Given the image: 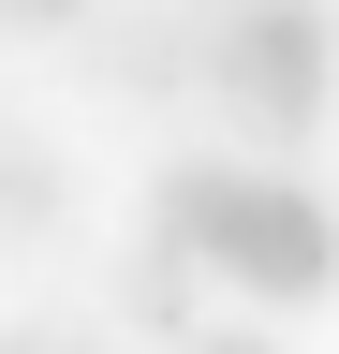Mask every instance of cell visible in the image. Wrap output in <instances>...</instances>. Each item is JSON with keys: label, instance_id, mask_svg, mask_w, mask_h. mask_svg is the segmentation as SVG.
I'll list each match as a JSON object with an SVG mask.
<instances>
[{"label": "cell", "instance_id": "7", "mask_svg": "<svg viewBox=\"0 0 339 354\" xmlns=\"http://www.w3.org/2000/svg\"><path fill=\"white\" fill-rule=\"evenodd\" d=\"M0 15H15V30H74L89 0H0Z\"/></svg>", "mask_w": 339, "mask_h": 354}, {"label": "cell", "instance_id": "9", "mask_svg": "<svg viewBox=\"0 0 339 354\" xmlns=\"http://www.w3.org/2000/svg\"><path fill=\"white\" fill-rule=\"evenodd\" d=\"M59 354H89V339H59Z\"/></svg>", "mask_w": 339, "mask_h": 354}, {"label": "cell", "instance_id": "2", "mask_svg": "<svg viewBox=\"0 0 339 354\" xmlns=\"http://www.w3.org/2000/svg\"><path fill=\"white\" fill-rule=\"evenodd\" d=\"M192 15V88L222 104L236 133H325V88H339V44H325V0H177Z\"/></svg>", "mask_w": 339, "mask_h": 354}, {"label": "cell", "instance_id": "4", "mask_svg": "<svg viewBox=\"0 0 339 354\" xmlns=\"http://www.w3.org/2000/svg\"><path fill=\"white\" fill-rule=\"evenodd\" d=\"M118 310H133L148 339H192V325H206V266H192L177 236H133V266H118Z\"/></svg>", "mask_w": 339, "mask_h": 354}, {"label": "cell", "instance_id": "3", "mask_svg": "<svg viewBox=\"0 0 339 354\" xmlns=\"http://www.w3.org/2000/svg\"><path fill=\"white\" fill-rule=\"evenodd\" d=\"M74 59H89V88L177 104V88H192V15H177V0H133V15H74Z\"/></svg>", "mask_w": 339, "mask_h": 354}, {"label": "cell", "instance_id": "8", "mask_svg": "<svg viewBox=\"0 0 339 354\" xmlns=\"http://www.w3.org/2000/svg\"><path fill=\"white\" fill-rule=\"evenodd\" d=\"M325 44H339V0H325Z\"/></svg>", "mask_w": 339, "mask_h": 354}, {"label": "cell", "instance_id": "1", "mask_svg": "<svg viewBox=\"0 0 339 354\" xmlns=\"http://www.w3.org/2000/svg\"><path fill=\"white\" fill-rule=\"evenodd\" d=\"M148 236H177L192 266H222L236 295H280V310L339 295V207L310 192V177H280V162H236V148H192V162H162V192H148Z\"/></svg>", "mask_w": 339, "mask_h": 354}, {"label": "cell", "instance_id": "5", "mask_svg": "<svg viewBox=\"0 0 339 354\" xmlns=\"http://www.w3.org/2000/svg\"><path fill=\"white\" fill-rule=\"evenodd\" d=\"M59 207H74L59 162L30 148V133H0V236H59Z\"/></svg>", "mask_w": 339, "mask_h": 354}, {"label": "cell", "instance_id": "6", "mask_svg": "<svg viewBox=\"0 0 339 354\" xmlns=\"http://www.w3.org/2000/svg\"><path fill=\"white\" fill-rule=\"evenodd\" d=\"M177 354H280V339H266V325H192Z\"/></svg>", "mask_w": 339, "mask_h": 354}]
</instances>
